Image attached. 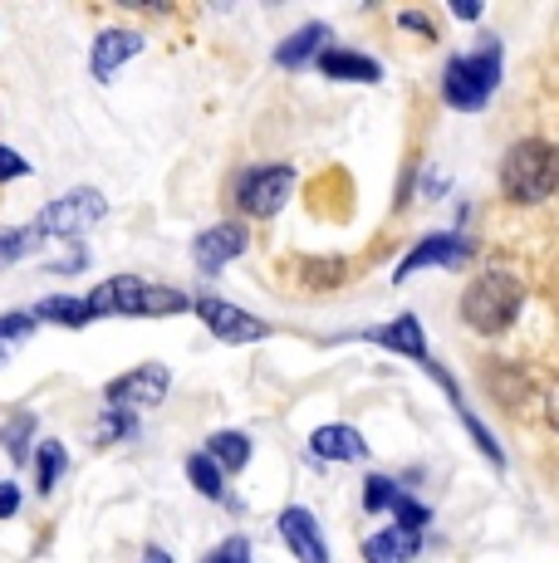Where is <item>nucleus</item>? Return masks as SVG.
I'll use <instances>...</instances> for the list:
<instances>
[{"instance_id":"1","label":"nucleus","mask_w":559,"mask_h":563,"mask_svg":"<svg viewBox=\"0 0 559 563\" xmlns=\"http://www.w3.org/2000/svg\"><path fill=\"white\" fill-rule=\"evenodd\" d=\"M191 299L172 285H143L138 275H113L103 285H94L89 313L94 319H172L187 313Z\"/></svg>"},{"instance_id":"2","label":"nucleus","mask_w":559,"mask_h":563,"mask_svg":"<svg viewBox=\"0 0 559 563\" xmlns=\"http://www.w3.org/2000/svg\"><path fill=\"white\" fill-rule=\"evenodd\" d=\"M501 89V40L486 35L471 54H451L442 69V103L457 113H481Z\"/></svg>"},{"instance_id":"3","label":"nucleus","mask_w":559,"mask_h":563,"mask_svg":"<svg viewBox=\"0 0 559 563\" xmlns=\"http://www.w3.org/2000/svg\"><path fill=\"white\" fill-rule=\"evenodd\" d=\"M501 191L520 206H540L559 191V153L540 137L515 143L501 162Z\"/></svg>"},{"instance_id":"4","label":"nucleus","mask_w":559,"mask_h":563,"mask_svg":"<svg viewBox=\"0 0 559 563\" xmlns=\"http://www.w3.org/2000/svg\"><path fill=\"white\" fill-rule=\"evenodd\" d=\"M525 305V289L511 269H486L461 289V323L476 333H505Z\"/></svg>"},{"instance_id":"5","label":"nucleus","mask_w":559,"mask_h":563,"mask_svg":"<svg viewBox=\"0 0 559 563\" xmlns=\"http://www.w3.org/2000/svg\"><path fill=\"white\" fill-rule=\"evenodd\" d=\"M109 216V201L99 197L94 187H74L64 191V197H55L45 206V211L35 216V225L45 235H55V241H79L84 231H94V225Z\"/></svg>"},{"instance_id":"6","label":"nucleus","mask_w":559,"mask_h":563,"mask_svg":"<svg viewBox=\"0 0 559 563\" xmlns=\"http://www.w3.org/2000/svg\"><path fill=\"white\" fill-rule=\"evenodd\" d=\"M289 191H295V172L280 167V162H271V167H245L241 177H235V206H241L245 216H255V221L280 216Z\"/></svg>"},{"instance_id":"7","label":"nucleus","mask_w":559,"mask_h":563,"mask_svg":"<svg viewBox=\"0 0 559 563\" xmlns=\"http://www.w3.org/2000/svg\"><path fill=\"white\" fill-rule=\"evenodd\" d=\"M471 260V241L461 231H437V235H423V241L413 245L403 260H397L393 269V285H403V279H413L417 269H457Z\"/></svg>"},{"instance_id":"8","label":"nucleus","mask_w":559,"mask_h":563,"mask_svg":"<svg viewBox=\"0 0 559 563\" xmlns=\"http://www.w3.org/2000/svg\"><path fill=\"white\" fill-rule=\"evenodd\" d=\"M339 339L379 343L383 353H403V358L417 363V367L432 363V349H427V333H423V319H417V313H397L388 323H373V329H359V333H339Z\"/></svg>"},{"instance_id":"9","label":"nucleus","mask_w":559,"mask_h":563,"mask_svg":"<svg viewBox=\"0 0 559 563\" xmlns=\"http://www.w3.org/2000/svg\"><path fill=\"white\" fill-rule=\"evenodd\" d=\"M191 313H197V319L207 323L221 343H261V339H271V323L255 319V313H245L241 305H226V299H217V295H201L197 305H191Z\"/></svg>"},{"instance_id":"10","label":"nucleus","mask_w":559,"mask_h":563,"mask_svg":"<svg viewBox=\"0 0 559 563\" xmlns=\"http://www.w3.org/2000/svg\"><path fill=\"white\" fill-rule=\"evenodd\" d=\"M172 387V373L163 363H138L133 373L113 377L109 387H103V402L109 407H123V411H138V407H157L167 397Z\"/></svg>"},{"instance_id":"11","label":"nucleus","mask_w":559,"mask_h":563,"mask_svg":"<svg viewBox=\"0 0 559 563\" xmlns=\"http://www.w3.org/2000/svg\"><path fill=\"white\" fill-rule=\"evenodd\" d=\"M275 534L285 539V549L295 554V563H329V539H325V529H319L315 510H305V505L280 510Z\"/></svg>"},{"instance_id":"12","label":"nucleus","mask_w":559,"mask_h":563,"mask_svg":"<svg viewBox=\"0 0 559 563\" xmlns=\"http://www.w3.org/2000/svg\"><path fill=\"white\" fill-rule=\"evenodd\" d=\"M245 245H251V231L235 221H221V225H207V231L191 241V260H197L201 275H217L226 260L245 255Z\"/></svg>"},{"instance_id":"13","label":"nucleus","mask_w":559,"mask_h":563,"mask_svg":"<svg viewBox=\"0 0 559 563\" xmlns=\"http://www.w3.org/2000/svg\"><path fill=\"white\" fill-rule=\"evenodd\" d=\"M147 40L138 35V30H103L99 40H94V54H89V69H94V79L99 84H109L118 69H123L128 59H138L143 54Z\"/></svg>"},{"instance_id":"14","label":"nucleus","mask_w":559,"mask_h":563,"mask_svg":"<svg viewBox=\"0 0 559 563\" xmlns=\"http://www.w3.org/2000/svg\"><path fill=\"white\" fill-rule=\"evenodd\" d=\"M309 456L315 461H369V441H363L349 421H329V427L309 431Z\"/></svg>"},{"instance_id":"15","label":"nucleus","mask_w":559,"mask_h":563,"mask_svg":"<svg viewBox=\"0 0 559 563\" xmlns=\"http://www.w3.org/2000/svg\"><path fill=\"white\" fill-rule=\"evenodd\" d=\"M315 69L325 74V79H339V84H379L383 79V64L369 59V54H359V49H325L315 59Z\"/></svg>"},{"instance_id":"16","label":"nucleus","mask_w":559,"mask_h":563,"mask_svg":"<svg viewBox=\"0 0 559 563\" xmlns=\"http://www.w3.org/2000/svg\"><path fill=\"white\" fill-rule=\"evenodd\" d=\"M417 554H423V534H407L397 525L363 539V563H413Z\"/></svg>"},{"instance_id":"17","label":"nucleus","mask_w":559,"mask_h":563,"mask_svg":"<svg viewBox=\"0 0 559 563\" xmlns=\"http://www.w3.org/2000/svg\"><path fill=\"white\" fill-rule=\"evenodd\" d=\"M329 45V25L325 20H309V25H299L289 40H280V49H275V64L280 69H305L309 59H319Z\"/></svg>"},{"instance_id":"18","label":"nucleus","mask_w":559,"mask_h":563,"mask_svg":"<svg viewBox=\"0 0 559 563\" xmlns=\"http://www.w3.org/2000/svg\"><path fill=\"white\" fill-rule=\"evenodd\" d=\"M35 431H40L35 411H15V417H6L0 421V451H6L15 465H25L30 456H35Z\"/></svg>"},{"instance_id":"19","label":"nucleus","mask_w":559,"mask_h":563,"mask_svg":"<svg viewBox=\"0 0 559 563\" xmlns=\"http://www.w3.org/2000/svg\"><path fill=\"white\" fill-rule=\"evenodd\" d=\"M30 461H35V490L50 500V495L59 490L64 471H69V451H64V441L50 437V441H40V446H35V456H30Z\"/></svg>"},{"instance_id":"20","label":"nucleus","mask_w":559,"mask_h":563,"mask_svg":"<svg viewBox=\"0 0 559 563\" xmlns=\"http://www.w3.org/2000/svg\"><path fill=\"white\" fill-rule=\"evenodd\" d=\"M251 437L245 431H211V441H207V456L221 465L226 475H235V471H245L251 465Z\"/></svg>"},{"instance_id":"21","label":"nucleus","mask_w":559,"mask_h":563,"mask_svg":"<svg viewBox=\"0 0 559 563\" xmlns=\"http://www.w3.org/2000/svg\"><path fill=\"white\" fill-rule=\"evenodd\" d=\"M40 323H59V329H84V323H94V313H89V299H69V295H50V299H40L35 309Z\"/></svg>"},{"instance_id":"22","label":"nucleus","mask_w":559,"mask_h":563,"mask_svg":"<svg viewBox=\"0 0 559 563\" xmlns=\"http://www.w3.org/2000/svg\"><path fill=\"white\" fill-rule=\"evenodd\" d=\"M182 471H187V485L201 495V500H226V471L207 456V451H191Z\"/></svg>"},{"instance_id":"23","label":"nucleus","mask_w":559,"mask_h":563,"mask_svg":"<svg viewBox=\"0 0 559 563\" xmlns=\"http://www.w3.org/2000/svg\"><path fill=\"white\" fill-rule=\"evenodd\" d=\"M40 245H45L40 225H10V231H0V265H15V260L35 255Z\"/></svg>"},{"instance_id":"24","label":"nucleus","mask_w":559,"mask_h":563,"mask_svg":"<svg viewBox=\"0 0 559 563\" xmlns=\"http://www.w3.org/2000/svg\"><path fill=\"white\" fill-rule=\"evenodd\" d=\"M133 437H138V411L109 407L99 421H94V441H99V446H113V441H133Z\"/></svg>"},{"instance_id":"25","label":"nucleus","mask_w":559,"mask_h":563,"mask_svg":"<svg viewBox=\"0 0 559 563\" xmlns=\"http://www.w3.org/2000/svg\"><path fill=\"white\" fill-rule=\"evenodd\" d=\"M397 495L403 490H397L393 475H369V481H363V515H388Z\"/></svg>"},{"instance_id":"26","label":"nucleus","mask_w":559,"mask_h":563,"mask_svg":"<svg viewBox=\"0 0 559 563\" xmlns=\"http://www.w3.org/2000/svg\"><path fill=\"white\" fill-rule=\"evenodd\" d=\"M388 515H393V525H397V529H407V534H423V529L432 525V510H427L423 500H413V495H397Z\"/></svg>"},{"instance_id":"27","label":"nucleus","mask_w":559,"mask_h":563,"mask_svg":"<svg viewBox=\"0 0 559 563\" xmlns=\"http://www.w3.org/2000/svg\"><path fill=\"white\" fill-rule=\"evenodd\" d=\"M35 313H30V309H15V313H6V319H0V343H6V349H10V343H20V339H30V333H35Z\"/></svg>"},{"instance_id":"28","label":"nucleus","mask_w":559,"mask_h":563,"mask_svg":"<svg viewBox=\"0 0 559 563\" xmlns=\"http://www.w3.org/2000/svg\"><path fill=\"white\" fill-rule=\"evenodd\" d=\"M20 177H30V162L20 157L15 147L0 143V181H20Z\"/></svg>"},{"instance_id":"29","label":"nucleus","mask_w":559,"mask_h":563,"mask_svg":"<svg viewBox=\"0 0 559 563\" xmlns=\"http://www.w3.org/2000/svg\"><path fill=\"white\" fill-rule=\"evenodd\" d=\"M211 563H255V559H251V539H241V534L226 539L217 554H211Z\"/></svg>"},{"instance_id":"30","label":"nucleus","mask_w":559,"mask_h":563,"mask_svg":"<svg viewBox=\"0 0 559 563\" xmlns=\"http://www.w3.org/2000/svg\"><path fill=\"white\" fill-rule=\"evenodd\" d=\"M15 515H20V485L0 481V519H15Z\"/></svg>"},{"instance_id":"31","label":"nucleus","mask_w":559,"mask_h":563,"mask_svg":"<svg viewBox=\"0 0 559 563\" xmlns=\"http://www.w3.org/2000/svg\"><path fill=\"white\" fill-rule=\"evenodd\" d=\"M397 25L403 30H417V35H427V40H437V25L427 15H417V10H403V15H397Z\"/></svg>"},{"instance_id":"32","label":"nucleus","mask_w":559,"mask_h":563,"mask_svg":"<svg viewBox=\"0 0 559 563\" xmlns=\"http://www.w3.org/2000/svg\"><path fill=\"white\" fill-rule=\"evenodd\" d=\"M84 265H89V255H84V251H74V255H64L59 265H50V269H55V275H74V269H84Z\"/></svg>"},{"instance_id":"33","label":"nucleus","mask_w":559,"mask_h":563,"mask_svg":"<svg viewBox=\"0 0 559 563\" xmlns=\"http://www.w3.org/2000/svg\"><path fill=\"white\" fill-rule=\"evenodd\" d=\"M481 10H486L481 0H457V5H451V15H457V20H481Z\"/></svg>"},{"instance_id":"34","label":"nucleus","mask_w":559,"mask_h":563,"mask_svg":"<svg viewBox=\"0 0 559 563\" xmlns=\"http://www.w3.org/2000/svg\"><path fill=\"white\" fill-rule=\"evenodd\" d=\"M143 563H172L167 549H143Z\"/></svg>"},{"instance_id":"35","label":"nucleus","mask_w":559,"mask_h":563,"mask_svg":"<svg viewBox=\"0 0 559 563\" xmlns=\"http://www.w3.org/2000/svg\"><path fill=\"white\" fill-rule=\"evenodd\" d=\"M6 363H10V349H6V343H0V373H6Z\"/></svg>"},{"instance_id":"36","label":"nucleus","mask_w":559,"mask_h":563,"mask_svg":"<svg viewBox=\"0 0 559 563\" xmlns=\"http://www.w3.org/2000/svg\"><path fill=\"white\" fill-rule=\"evenodd\" d=\"M207 563H211V559H207Z\"/></svg>"}]
</instances>
